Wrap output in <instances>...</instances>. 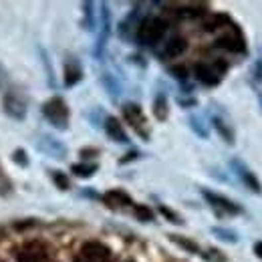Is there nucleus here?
Returning <instances> with one entry per match:
<instances>
[{
	"label": "nucleus",
	"instance_id": "obj_11",
	"mask_svg": "<svg viewBox=\"0 0 262 262\" xmlns=\"http://www.w3.org/2000/svg\"><path fill=\"white\" fill-rule=\"evenodd\" d=\"M36 147H38L42 154H47V156H51V158H55V160H65L67 158V147L59 139H55V137H51V135H42V137L36 141Z\"/></svg>",
	"mask_w": 262,
	"mask_h": 262
},
{
	"label": "nucleus",
	"instance_id": "obj_2",
	"mask_svg": "<svg viewBox=\"0 0 262 262\" xmlns=\"http://www.w3.org/2000/svg\"><path fill=\"white\" fill-rule=\"evenodd\" d=\"M42 115L47 117V121L55 127V129L65 131L69 127V107H67L65 99L53 97L49 99L42 107Z\"/></svg>",
	"mask_w": 262,
	"mask_h": 262
},
{
	"label": "nucleus",
	"instance_id": "obj_24",
	"mask_svg": "<svg viewBox=\"0 0 262 262\" xmlns=\"http://www.w3.org/2000/svg\"><path fill=\"white\" fill-rule=\"evenodd\" d=\"M12 160H14V164L23 165V167H27V165L31 164V160H29V156H27V151H25V149H16V151H14V156H12Z\"/></svg>",
	"mask_w": 262,
	"mask_h": 262
},
{
	"label": "nucleus",
	"instance_id": "obj_10",
	"mask_svg": "<svg viewBox=\"0 0 262 262\" xmlns=\"http://www.w3.org/2000/svg\"><path fill=\"white\" fill-rule=\"evenodd\" d=\"M232 165V169H234V173L240 178V182L250 190V192H254V194H262V186L260 182H258V178L244 165V162H240V160H232L230 162Z\"/></svg>",
	"mask_w": 262,
	"mask_h": 262
},
{
	"label": "nucleus",
	"instance_id": "obj_20",
	"mask_svg": "<svg viewBox=\"0 0 262 262\" xmlns=\"http://www.w3.org/2000/svg\"><path fill=\"white\" fill-rule=\"evenodd\" d=\"M12 194V180L6 176V171L2 169V165H0V196L6 198Z\"/></svg>",
	"mask_w": 262,
	"mask_h": 262
},
{
	"label": "nucleus",
	"instance_id": "obj_15",
	"mask_svg": "<svg viewBox=\"0 0 262 262\" xmlns=\"http://www.w3.org/2000/svg\"><path fill=\"white\" fill-rule=\"evenodd\" d=\"M186 47H188V42H186L184 38H180V36H176V38H169L162 55H164V59L178 57V55H182V53L186 51Z\"/></svg>",
	"mask_w": 262,
	"mask_h": 262
},
{
	"label": "nucleus",
	"instance_id": "obj_14",
	"mask_svg": "<svg viewBox=\"0 0 262 262\" xmlns=\"http://www.w3.org/2000/svg\"><path fill=\"white\" fill-rule=\"evenodd\" d=\"M105 204H107L109 208H113V210H125V208L131 206V198L127 196L125 192L115 190V192L105 194Z\"/></svg>",
	"mask_w": 262,
	"mask_h": 262
},
{
	"label": "nucleus",
	"instance_id": "obj_21",
	"mask_svg": "<svg viewBox=\"0 0 262 262\" xmlns=\"http://www.w3.org/2000/svg\"><path fill=\"white\" fill-rule=\"evenodd\" d=\"M40 51V61L45 65V71H47V81H49V87H55V73H53V67H51V61H49V55L45 49H38Z\"/></svg>",
	"mask_w": 262,
	"mask_h": 262
},
{
	"label": "nucleus",
	"instance_id": "obj_16",
	"mask_svg": "<svg viewBox=\"0 0 262 262\" xmlns=\"http://www.w3.org/2000/svg\"><path fill=\"white\" fill-rule=\"evenodd\" d=\"M167 113H169V109H167V97H165L164 93H160L156 101H154V115L158 117V121H165L167 119Z\"/></svg>",
	"mask_w": 262,
	"mask_h": 262
},
{
	"label": "nucleus",
	"instance_id": "obj_17",
	"mask_svg": "<svg viewBox=\"0 0 262 262\" xmlns=\"http://www.w3.org/2000/svg\"><path fill=\"white\" fill-rule=\"evenodd\" d=\"M212 123H214V127L218 129V133H220V135H222V137H224L228 143H234V131H232V127H230L224 119L214 117V119H212Z\"/></svg>",
	"mask_w": 262,
	"mask_h": 262
},
{
	"label": "nucleus",
	"instance_id": "obj_4",
	"mask_svg": "<svg viewBox=\"0 0 262 262\" xmlns=\"http://www.w3.org/2000/svg\"><path fill=\"white\" fill-rule=\"evenodd\" d=\"M202 196L206 198V202L210 204V208H212L218 216H236V214L242 212V208H240L238 204H234L232 200L220 196V194H216V192H212V190H202Z\"/></svg>",
	"mask_w": 262,
	"mask_h": 262
},
{
	"label": "nucleus",
	"instance_id": "obj_1",
	"mask_svg": "<svg viewBox=\"0 0 262 262\" xmlns=\"http://www.w3.org/2000/svg\"><path fill=\"white\" fill-rule=\"evenodd\" d=\"M165 31H167V23L164 18H158V16H149L145 18L143 23H139L137 27V40L141 45H156L158 40L164 38Z\"/></svg>",
	"mask_w": 262,
	"mask_h": 262
},
{
	"label": "nucleus",
	"instance_id": "obj_7",
	"mask_svg": "<svg viewBox=\"0 0 262 262\" xmlns=\"http://www.w3.org/2000/svg\"><path fill=\"white\" fill-rule=\"evenodd\" d=\"M77 262H111V252L101 242H87L79 250Z\"/></svg>",
	"mask_w": 262,
	"mask_h": 262
},
{
	"label": "nucleus",
	"instance_id": "obj_29",
	"mask_svg": "<svg viewBox=\"0 0 262 262\" xmlns=\"http://www.w3.org/2000/svg\"><path fill=\"white\" fill-rule=\"evenodd\" d=\"M254 254L262 260V242H256V244H254Z\"/></svg>",
	"mask_w": 262,
	"mask_h": 262
},
{
	"label": "nucleus",
	"instance_id": "obj_12",
	"mask_svg": "<svg viewBox=\"0 0 262 262\" xmlns=\"http://www.w3.org/2000/svg\"><path fill=\"white\" fill-rule=\"evenodd\" d=\"M83 79V69L77 59H67L65 61V87H73Z\"/></svg>",
	"mask_w": 262,
	"mask_h": 262
},
{
	"label": "nucleus",
	"instance_id": "obj_23",
	"mask_svg": "<svg viewBox=\"0 0 262 262\" xmlns=\"http://www.w3.org/2000/svg\"><path fill=\"white\" fill-rule=\"evenodd\" d=\"M171 240L176 242V244H180L182 248H186L188 252H194V254H200V248H198L196 244L192 242V240H188V238H180V236H171Z\"/></svg>",
	"mask_w": 262,
	"mask_h": 262
},
{
	"label": "nucleus",
	"instance_id": "obj_22",
	"mask_svg": "<svg viewBox=\"0 0 262 262\" xmlns=\"http://www.w3.org/2000/svg\"><path fill=\"white\" fill-rule=\"evenodd\" d=\"M212 232H214V236H216V238H220V240H224V242H230V244L238 242V236H236V232H232V230L214 226V228H212Z\"/></svg>",
	"mask_w": 262,
	"mask_h": 262
},
{
	"label": "nucleus",
	"instance_id": "obj_19",
	"mask_svg": "<svg viewBox=\"0 0 262 262\" xmlns=\"http://www.w3.org/2000/svg\"><path fill=\"white\" fill-rule=\"evenodd\" d=\"M95 171H97V165L95 164H75L73 165V173L79 176V178H91Z\"/></svg>",
	"mask_w": 262,
	"mask_h": 262
},
{
	"label": "nucleus",
	"instance_id": "obj_13",
	"mask_svg": "<svg viewBox=\"0 0 262 262\" xmlns=\"http://www.w3.org/2000/svg\"><path fill=\"white\" fill-rule=\"evenodd\" d=\"M105 131H107V135L113 139V141H117V143H127L129 139H127V135H125V131L121 127V123H119V119H115V117H107L105 119Z\"/></svg>",
	"mask_w": 262,
	"mask_h": 262
},
{
	"label": "nucleus",
	"instance_id": "obj_3",
	"mask_svg": "<svg viewBox=\"0 0 262 262\" xmlns=\"http://www.w3.org/2000/svg\"><path fill=\"white\" fill-rule=\"evenodd\" d=\"M16 262H53V258H51V250L45 242L31 240V242H25L18 248Z\"/></svg>",
	"mask_w": 262,
	"mask_h": 262
},
{
	"label": "nucleus",
	"instance_id": "obj_25",
	"mask_svg": "<svg viewBox=\"0 0 262 262\" xmlns=\"http://www.w3.org/2000/svg\"><path fill=\"white\" fill-rule=\"evenodd\" d=\"M190 125H192V129L196 131L200 137H204V139L208 137V127H206V125H202L198 117H190Z\"/></svg>",
	"mask_w": 262,
	"mask_h": 262
},
{
	"label": "nucleus",
	"instance_id": "obj_28",
	"mask_svg": "<svg viewBox=\"0 0 262 262\" xmlns=\"http://www.w3.org/2000/svg\"><path fill=\"white\" fill-rule=\"evenodd\" d=\"M53 180H55V184H57L61 190H69V180H67V176L55 171V173H53Z\"/></svg>",
	"mask_w": 262,
	"mask_h": 262
},
{
	"label": "nucleus",
	"instance_id": "obj_8",
	"mask_svg": "<svg viewBox=\"0 0 262 262\" xmlns=\"http://www.w3.org/2000/svg\"><path fill=\"white\" fill-rule=\"evenodd\" d=\"M4 113L16 121H23L27 117V101L23 99V95L14 89H10L4 95Z\"/></svg>",
	"mask_w": 262,
	"mask_h": 262
},
{
	"label": "nucleus",
	"instance_id": "obj_5",
	"mask_svg": "<svg viewBox=\"0 0 262 262\" xmlns=\"http://www.w3.org/2000/svg\"><path fill=\"white\" fill-rule=\"evenodd\" d=\"M226 65L222 61H212V63H200L196 65V77L204 85H218L224 79Z\"/></svg>",
	"mask_w": 262,
	"mask_h": 262
},
{
	"label": "nucleus",
	"instance_id": "obj_6",
	"mask_svg": "<svg viewBox=\"0 0 262 262\" xmlns=\"http://www.w3.org/2000/svg\"><path fill=\"white\" fill-rule=\"evenodd\" d=\"M123 117L127 119V123L135 129V133H137L141 139H145V141L149 139V127H147L145 115H143V111H141L139 105H135V103H125V105H123Z\"/></svg>",
	"mask_w": 262,
	"mask_h": 262
},
{
	"label": "nucleus",
	"instance_id": "obj_9",
	"mask_svg": "<svg viewBox=\"0 0 262 262\" xmlns=\"http://www.w3.org/2000/svg\"><path fill=\"white\" fill-rule=\"evenodd\" d=\"M109 33H111V12H109L107 4H101V29H99V38L97 45H95V57L97 59H103V55H105Z\"/></svg>",
	"mask_w": 262,
	"mask_h": 262
},
{
	"label": "nucleus",
	"instance_id": "obj_27",
	"mask_svg": "<svg viewBox=\"0 0 262 262\" xmlns=\"http://www.w3.org/2000/svg\"><path fill=\"white\" fill-rule=\"evenodd\" d=\"M160 212L164 214V216H165V218H167V220H169V222H173V224H184V220H182V218H180V216H178L176 212H171V210H167L165 206H160Z\"/></svg>",
	"mask_w": 262,
	"mask_h": 262
},
{
	"label": "nucleus",
	"instance_id": "obj_26",
	"mask_svg": "<svg viewBox=\"0 0 262 262\" xmlns=\"http://www.w3.org/2000/svg\"><path fill=\"white\" fill-rule=\"evenodd\" d=\"M135 216H137L139 220L147 222V220H151V218H154V212H151L149 208H145V206H135Z\"/></svg>",
	"mask_w": 262,
	"mask_h": 262
},
{
	"label": "nucleus",
	"instance_id": "obj_18",
	"mask_svg": "<svg viewBox=\"0 0 262 262\" xmlns=\"http://www.w3.org/2000/svg\"><path fill=\"white\" fill-rule=\"evenodd\" d=\"M93 2H85L83 4V12H85V20H83V27L87 31H95V14H93Z\"/></svg>",
	"mask_w": 262,
	"mask_h": 262
}]
</instances>
